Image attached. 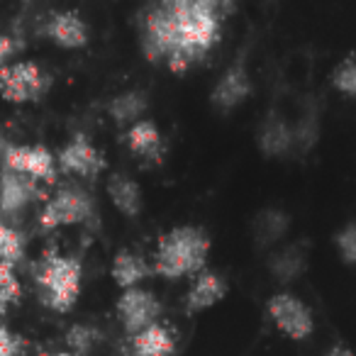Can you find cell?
<instances>
[{
  "instance_id": "cell-16",
  "label": "cell",
  "mask_w": 356,
  "mask_h": 356,
  "mask_svg": "<svg viewBox=\"0 0 356 356\" xmlns=\"http://www.w3.org/2000/svg\"><path fill=\"white\" fill-rule=\"evenodd\" d=\"M110 276L118 283L120 291H129V288H139V283L144 278L154 276L152 271V261L144 259L142 254L129 252V249H122V252L115 254L113 266H110Z\"/></svg>"
},
{
  "instance_id": "cell-22",
  "label": "cell",
  "mask_w": 356,
  "mask_h": 356,
  "mask_svg": "<svg viewBox=\"0 0 356 356\" xmlns=\"http://www.w3.org/2000/svg\"><path fill=\"white\" fill-rule=\"evenodd\" d=\"M288 142H291V132H288V127L281 122V120H271V122H266V127H264L261 132V147L266 154H281L286 152Z\"/></svg>"
},
{
  "instance_id": "cell-10",
  "label": "cell",
  "mask_w": 356,
  "mask_h": 356,
  "mask_svg": "<svg viewBox=\"0 0 356 356\" xmlns=\"http://www.w3.org/2000/svg\"><path fill=\"white\" fill-rule=\"evenodd\" d=\"M42 188L37 181L0 166V215L15 218L42 198Z\"/></svg>"
},
{
  "instance_id": "cell-26",
  "label": "cell",
  "mask_w": 356,
  "mask_h": 356,
  "mask_svg": "<svg viewBox=\"0 0 356 356\" xmlns=\"http://www.w3.org/2000/svg\"><path fill=\"white\" fill-rule=\"evenodd\" d=\"M17 51V44L10 35H0V66H6V61Z\"/></svg>"
},
{
  "instance_id": "cell-2",
  "label": "cell",
  "mask_w": 356,
  "mask_h": 356,
  "mask_svg": "<svg viewBox=\"0 0 356 356\" xmlns=\"http://www.w3.org/2000/svg\"><path fill=\"white\" fill-rule=\"evenodd\" d=\"M210 247L213 242L203 227L195 225L171 227L156 239V249L149 259L154 276H161L166 281L195 278L208 268Z\"/></svg>"
},
{
  "instance_id": "cell-27",
  "label": "cell",
  "mask_w": 356,
  "mask_h": 356,
  "mask_svg": "<svg viewBox=\"0 0 356 356\" xmlns=\"http://www.w3.org/2000/svg\"><path fill=\"white\" fill-rule=\"evenodd\" d=\"M322 356H354V351L346 349V346H334V349H330L327 354H322Z\"/></svg>"
},
{
  "instance_id": "cell-21",
  "label": "cell",
  "mask_w": 356,
  "mask_h": 356,
  "mask_svg": "<svg viewBox=\"0 0 356 356\" xmlns=\"http://www.w3.org/2000/svg\"><path fill=\"white\" fill-rule=\"evenodd\" d=\"M332 86L346 98H356V54L341 59L332 71Z\"/></svg>"
},
{
  "instance_id": "cell-18",
  "label": "cell",
  "mask_w": 356,
  "mask_h": 356,
  "mask_svg": "<svg viewBox=\"0 0 356 356\" xmlns=\"http://www.w3.org/2000/svg\"><path fill=\"white\" fill-rule=\"evenodd\" d=\"M144 110H147V95L139 90H127V93L115 95L108 103V113L118 124H134L144 120Z\"/></svg>"
},
{
  "instance_id": "cell-20",
  "label": "cell",
  "mask_w": 356,
  "mask_h": 356,
  "mask_svg": "<svg viewBox=\"0 0 356 356\" xmlns=\"http://www.w3.org/2000/svg\"><path fill=\"white\" fill-rule=\"evenodd\" d=\"M22 286L17 281V273L13 264L0 261V320L8 315V307L20 302Z\"/></svg>"
},
{
  "instance_id": "cell-6",
  "label": "cell",
  "mask_w": 356,
  "mask_h": 356,
  "mask_svg": "<svg viewBox=\"0 0 356 356\" xmlns=\"http://www.w3.org/2000/svg\"><path fill=\"white\" fill-rule=\"evenodd\" d=\"M3 168L32 178L37 184H54L56 181V156L42 144H6L0 149Z\"/></svg>"
},
{
  "instance_id": "cell-13",
  "label": "cell",
  "mask_w": 356,
  "mask_h": 356,
  "mask_svg": "<svg viewBox=\"0 0 356 356\" xmlns=\"http://www.w3.org/2000/svg\"><path fill=\"white\" fill-rule=\"evenodd\" d=\"M249 93H252V79H249L244 64H234L215 83L213 93H210V103L222 113H227V110L242 105L249 98Z\"/></svg>"
},
{
  "instance_id": "cell-4",
  "label": "cell",
  "mask_w": 356,
  "mask_h": 356,
  "mask_svg": "<svg viewBox=\"0 0 356 356\" xmlns=\"http://www.w3.org/2000/svg\"><path fill=\"white\" fill-rule=\"evenodd\" d=\"M93 215V198L79 186H66V188L56 191L44 203V208L40 213V227L49 232V229L71 227V225H83Z\"/></svg>"
},
{
  "instance_id": "cell-1",
  "label": "cell",
  "mask_w": 356,
  "mask_h": 356,
  "mask_svg": "<svg viewBox=\"0 0 356 356\" xmlns=\"http://www.w3.org/2000/svg\"><path fill=\"white\" fill-rule=\"evenodd\" d=\"M229 3L218 0H166L144 10L139 20V44L152 64L173 74H186L222 40Z\"/></svg>"
},
{
  "instance_id": "cell-5",
  "label": "cell",
  "mask_w": 356,
  "mask_h": 356,
  "mask_svg": "<svg viewBox=\"0 0 356 356\" xmlns=\"http://www.w3.org/2000/svg\"><path fill=\"white\" fill-rule=\"evenodd\" d=\"M49 74L35 61L0 66V95L8 103H37L49 90Z\"/></svg>"
},
{
  "instance_id": "cell-24",
  "label": "cell",
  "mask_w": 356,
  "mask_h": 356,
  "mask_svg": "<svg viewBox=\"0 0 356 356\" xmlns=\"http://www.w3.org/2000/svg\"><path fill=\"white\" fill-rule=\"evenodd\" d=\"M25 341L15 337L6 325H0V356H20Z\"/></svg>"
},
{
  "instance_id": "cell-12",
  "label": "cell",
  "mask_w": 356,
  "mask_h": 356,
  "mask_svg": "<svg viewBox=\"0 0 356 356\" xmlns=\"http://www.w3.org/2000/svg\"><path fill=\"white\" fill-rule=\"evenodd\" d=\"M227 296V281L220 276L218 271H210L205 268L203 273L193 278L188 293H186L184 300V310L186 315H198V312H205L210 307L218 305L222 298Z\"/></svg>"
},
{
  "instance_id": "cell-7",
  "label": "cell",
  "mask_w": 356,
  "mask_h": 356,
  "mask_svg": "<svg viewBox=\"0 0 356 356\" xmlns=\"http://www.w3.org/2000/svg\"><path fill=\"white\" fill-rule=\"evenodd\" d=\"M266 312L271 317L273 327L281 332L286 339L305 341L315 332V317L312 310L293 293H276L268 298Z\"/></svg>"
},
{
  "instance_id": "cell-25",
  "label": "cell",
  "mask_w": 356,
  "mask_h": 356,
  "mask_svg": "<svg viewBox=\"0 0 356 356\" xmlns=\"http://www.w3.org/2000/svg\"><path fill=\"white\" fill-rule=\"evenodd\" d=\"M90 339H93V330H88V327H74L69 332V344L74 351H88Z\"/></svg>"
},
{
  "instance_id": "cell-17",
  "label": "cell",
  "mask_w": 356,
  "mask_h": 356,
  "mask_svg": "<svg viewBox=\"0 0 356 356\" xmlns=\"http://www.w3.org/2000/svg\"><path fill=\"white\" fill-rule=\"evenodd\" d=\"M124 142H127L129 152L142 159H161L163 154V134L156 127V122L149 118L129 124L124 132Z\"/></svg>"
},
{
  "instance_id": "cell-14",
  "label": "cell",
  "mask_w": 356,
  "mask_h": 356,
  "mask_svg": "<svg viewBox=\"0 0 356 356\" xmlns=\"http://www.w3.org/2000/svg\"><path fill=\"white\" fill-rule=\"evenodd\" d=\"M173 354H176V334L161 320L129 337L127 356H173Z\"/></svg>"
},
{
  "instance_id": "cell-28",
  "label": "cell",
  "mask_w": 356,
  "mask_h": 356,
  "mask_svg": "<svg viewBox=\"0 0 356 356\" xmlns=\"http://www.w3.org/2000/svg\"><path fill=\"white\" fill-rule=\"evenodd\" d=\"M37 356H74L71 351H49V354H37Z\"/></svg>"
},
{
  "instance_id": "cell-11",
  "label": "cell",
  "mask_w": 356,
  "mask_h": 356,
  "mask_svg": "<svg viewBox=\"0 0 356 356\" xmlns=\"http://www.w3.org/2000/svg\"><path fill=\"white\" fill-rule=\"evenodd\" d=\"M42 32L61 49H83L88 44V25L76 10L51 13Z\"/></svg>"
},
{
  "instance_id": "cell-8",
  "label": "cell",
  "mask_w": 356,
  "mask_h": 356,
  "mask_svg": "<svg viewBox=\"0 0 356 356\" xmlns=\"http://www.w3.org/2000/svg\"><path fill=\"white\" fill-rule=\"evenodd\" d=\"M115 312H118V320L122 325V330L127 332V337H132L137 332L147 330L154 322H159L161 302L152 291L139 286L120 293L118 302H115Z\"/></svg>"
},
{
  "instance_id": "cell-3",
  "label": "cell",
  "mask_w": 356,
  "mask_h": 356,
  "mask_svg": "<svg viewBox=\"0 0 356 356\" xmlns=\"http://www.w3.org/2000/svg\"><path fill=\"white\" fill-rule=\"evenodd\" d=\"M40 300L54 312H69L79 302L83 264L79 257H66L59 252H44L32 266Z\"/></svg>"
},
{
  "instance_id": "cell-19",
  "label": "cell",
  "mask_w": 356,
  "mask_h": 356,
  "mask_svg": "<svg viewBox=\"0 0 356 356\" xmlns=\"http://www.w3.org/2000/svg\"><path fill=\"white\" fill-rule=\"evenodd\" d=\"M25 259V237L0 218V261L20 264Z\"/></svg>"
},
{
  "instance_id": "cell-23",
  "label": "cell",
  "mask_w": 356,
  "mask_h": 356,
  "mask_svg": "<svg viewBox=\"0 0 356 356\" xmlns=\"http://www.w3.org/2000/svg\"><path fill=\"white\" fill-rule=\"evenodd\" d=\"M337 249L344 264H356V222L346 225L344 229L337 232Z\"/></svg>"
},
{
  "instance_id": "cell-15",
  "label": "cell",
  "mask_w": 356,
  "mask_h": 356,
  "mask_svg": "<svg viewBox=\"0 0 356 356\" xmlns=\"http://www.w3.org/2000/svg\"><path fill=\"white\" fill-rule=\"evenodd\" d=\"M105 191H108V198L115 205V210L122 213L124 218H137L142 213L144 208L142 188H139L137 181L129 178L127 173H110Z\"/></svg>"
},
{
  "instance_id": "cell-9",
  "label": "cell",
  "mask_w": 356,
  "mask_h": 356,
  "mask_svg": "<svg viewBox=\"0 0 356 356\" xmlns=\"http://www.w3.org/2000/svg\"><path fill=\"white\" fill-rule=\"evenodd\" d=\"M56 168L79 178H95L105 171V156L86 134H74L56 154Z\"/></svg>"
}]
</instances>
